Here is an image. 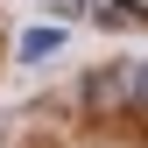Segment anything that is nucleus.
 <instances>
[{"label":"nucleus","mask_w":148,"mask_h":148,"mask_svg":"<svg viewBox=\"0 0 148 148\" xmlns=\"http://www.w3.org/2000/svg\"><path fill=\"white\" fill-rule=\"evenodd\" d=\"M85 106H92L99 120L127 113V106H134V64H106V71H92V78H85Z\"/></svg>","instance_id":"obj_1"},{"label":"nucleus","mask_w":148,"mask_h":148,"mask_svg":"<svg viewBox=\"0 0 148 148\" xmlns=\"http://www.w3.org/2000/svg\"><path fill=\"white\" fill-rule=\"evenodd\" d=\"M92 21L99 28H148V7H134V0H92Z\"/></svg>","instance_id":"obj_2"},{"label":"nucleus","mask_w":148,"mask_h":148,"mask_svg":"<svg viewBox=\"0 0 148 148\" xmlns=\"http://www.w3.org/2000/svg\"><path fill=\"white\" fill-rule=\"evenodd\" d=\"M57 49H64V28H28V35H21V57H28V64L57 57Z\"/></svg>","instance_id":"obj_3"},{"label":"nucleus","mask_w":148,"mask_h":148,"mask_svg":"<svg viewBox=\"0 0 148 148\" xmlns=\"http://www.w3.org/2000/svg\"><path fill=\"white\" fill-rule=\"evenodd\" d=\"M42 7H49V14H64V21H85V14H92V0H42Z\"/></svg>","instance_id":"obj_4"},{"label":"nucleus","mask_w":148,"mask_h":148,"mask_svg":"<svg viewBox=\"0 0 148 148\" xmlns=\"http://www.w3.org/2000/svg\"><path fill=\"white\" fill-rule=\"evenodd\" d=\"M134 113H148V64H134Z\"/></svg>","instance_id":"obj_5"}]
</instances>
